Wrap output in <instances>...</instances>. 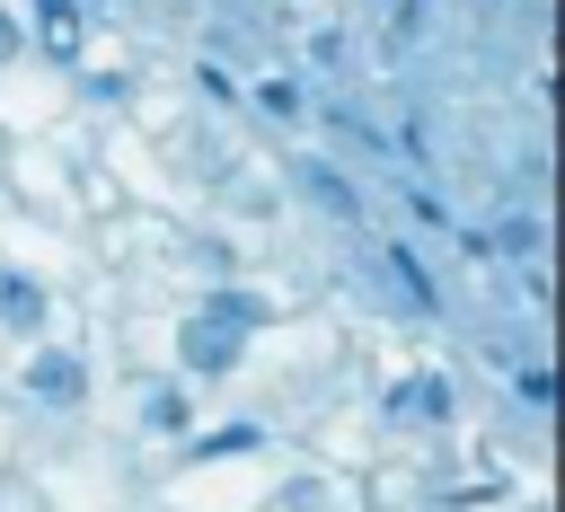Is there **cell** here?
I'll return each instance as SVG.
<instances>
[{"label":"cell","mask_w":565,"mask_h":512,"mask_svg":"<svg viewBox=\"0 0 565 512\" xmlns=\"http://www.w3.org/2000/svg\"><path fill=\"white\" fill-rule=\"evenodd\" d=\"M185 362H194V371H230V362H238V327H230V318H194V327H185Z\"/></svg>","instance_id":"1"},{"label":"cell","mask_w":565,"mask_h":512,"mask_svg":"<svg viewBox=\"0 0 565 512\" xmlns=\"http://www.w3.org/2000/svg\"><path fill=\"white\" fill-rule=\"evenodd\" d=\"M388 406H397V415H415V424H424V415L441 424V415H450V388H441V380H397V397H388Z\"/></svg>","instance_id":"2"},{"label":"cell","mask_w":565,"mask_h":512,"mask_svg":"<svg viewBox=\"0 0 565 512\" xmlns=\"http://www.w3.org/2000/svg\"><path fill=\"white\" fill-rule=\"evenodd\" d=\"M0 318H9V327H35V318H44V291H35L26 274H0Z\"/></svg>","instance_id":"3"},{"label":"cell","mask_w":565,"mask_h":512,"mask_svg":"<svg viewBox=\"0 0 565 512\" xmlns=\"http://www.w3.org/2000/svg\"><path fill=\"white\" fill-rule=\"evenodd\" d=\"M26 388H35V397H71V388H79V362H71V353H44V362L26 371Z\"/></svg>","instance_id":"4"},{"label":"cell","mask_w":565,"mask_h":512,"mask_svg":"<svg viewBox=\"0 0 565 512\" xmlns=\"http://www.w3.org/2000/svg\"><path fill=\"white\" fill-rule=\"evenodd\" d=\"M150 424H159V433H185V397L159 388V397H150Z\"/></svg>","instance_id":"5"},{"label":"cell","mask_w":565,"mask_h":512,"mask_svg":"<svg viewBox=\"0 0 565 512\" xmlns=\"http://www.w3.org/2000/svg\"><path fill=\"white\" fill-rule=\"evenodd\" d=\"M256 97H265V115H300V88H291V79H265Z\"/></svg>","instance_id":"6"},{"label":"cell","mask_w":565,"mask_h":512,"mask_svg":"<svg viewBox=\"0 0 565 512\" xmlns=\"http://www.w3.org/2000/svg\"><path fill=\"white\" fill-rule=\"evenodd\" d=\"M9 53H18V18L0 9V62H9Z\"/></svg>","instance_id":"7"}]
</instances>
